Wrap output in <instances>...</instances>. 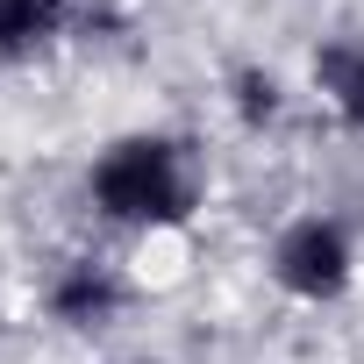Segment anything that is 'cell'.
Here are the masks:
<instances>
[{
    "label": "cell",
    "mask_w": 364,
    "mask_h": 364,
    "mask_svg": "<svg viewBox=\"0 0 364 364\" xmlns=\"http://www.w3.org/2000/svg\"><path fill=\"white\" fill-rule=\"evenodd\" d=\"M79 193L100 229L171 236L208 208V164H200L193 136H178V129H122L93 150Z\"/></svg>",
    "instance_id": "cell-1"
},
{
    "label": "cell",
    "mask_w": 364,
    "mask_h": 364,
    "mask_svg": "<svg viewBox=\"0 0 364 364\" xmlns=\"http://www.w3.org/2000/svg\"><path fill=\"white\" fill-rule=\"evenodd\" d=\"M357 229L336 208H300L272 229L264 243V279L293 307H343L357 293Z\"/></svg>",
    "instance_id": "cell-2"
},
{
    "label": "cell",
    "mask_w": 364,
    "mask_h": 364,
    "mask_svg": "<svg viewBox=\"0 0 364 364\" xmlns=\"http://www.w3.org/2000/svg\"><path fill=\"white\" fill-rule=\"evenodd\" d=\"M129 307H136V279L122 272V257H107V250H72V257H58L50 272H43V314L65 328V336H107V328H122L129 321Z\"/></svg>",
    "instance_id": "cell-3"
},
{
    "label": "cell",
    "mask_w": 364,
    "mask_h": 364,
    "mask_svg": "<svg viewBox=\"0 0 364 364\" xmlns=\"http://www.w3.org/2000/svg\"><path fill=\"white\" fill-rule=\"evenodd\" d=\"M307 86H314V100H321L350 136H364V36H357V29H336V36L314 43Z\"/></svg>",
    "instance_id": "cell-4"
},
{
    "label": "cell",
    "mask_w": 364,
    "mask_h": 364,
    "mask_svg": "<svg viewBox=\"0 0 364 364\" xmlns=\"http://www.w3.org/2000/svg\"><path fill=\"white\" fill-rule=\"evenodd\" d=\"M79 22V0H0V72L50 58Z\"/></svg>",
    "instance_id": "cell-5"
},
{
    "label": "cell",
    "mask_w": 364,
    "mask_h": 364,
    "mask_svg": "<svg viewBox=\"0 0 364 364\" xmlns=\"http://www.w3.org/2000/svg\"><path fill=\"white\" fill-rule=\"evenodd\" d=\"M286 79L272 72V65H236L229 72V114H236V129L243 136H272L279 122H286Z\"/></svg>",
    "instance_id": "cell-6"
},
{
    "label": "cell",
    "mask_w": 364,
    "mask_h": 364,
    "mask_svg": "<svg viewBox=\"0 0 364 364\" xmlns=\"http://www.w3.org/2000/svg\"><path fill=\"white\" fill-rule=\"evenodd\" d=\"M114 364H171V357H150V350H136V357H114Z\"/></svg>",
    "instance_id": "cell-7"
}]
</instances>
